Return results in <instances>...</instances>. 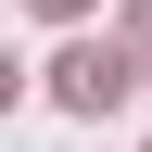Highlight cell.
<instances>
[{"label":"cell","instance_id":"7a4b0ae2","mask_svg":"<svg viewBox=\"0 0 152 152\" xmlns=\"http://www.w3.org/2000/svg\"><path fill=\"white\" fill-rule=\"evenodd\" d=\"M127 51H140V64H152V0H140V13H127Z\"/></svg>","mask_w":152,"mask_h":152},{"label":"cell","instance_id":"6da1fadb","mask_svg":"<svg viewBox=\"0 0 152 152\" xmlns=\"http://www.w3.org/2000/svg\"><path fill=\"white\" fill-rule=\"evenodd\" d=\"M51 102H64V114H114V102H127V51H102V38H76L64 64H51Z\"/></svg>","mask_w":152,"mask_h":152},{"label":"cell","instance_id":"3957f363","mask_svg":"<svg viewBox=\"0 0 152 152\" xmlns=\"http://www.w3.org/2000/svg\"><path fill=\"white\" fill-rule=\"evenodd\" d=\"M38 13H76V0H38Z\"/></svg>","mask_w":152,"mask_h":152}]
</instances>
